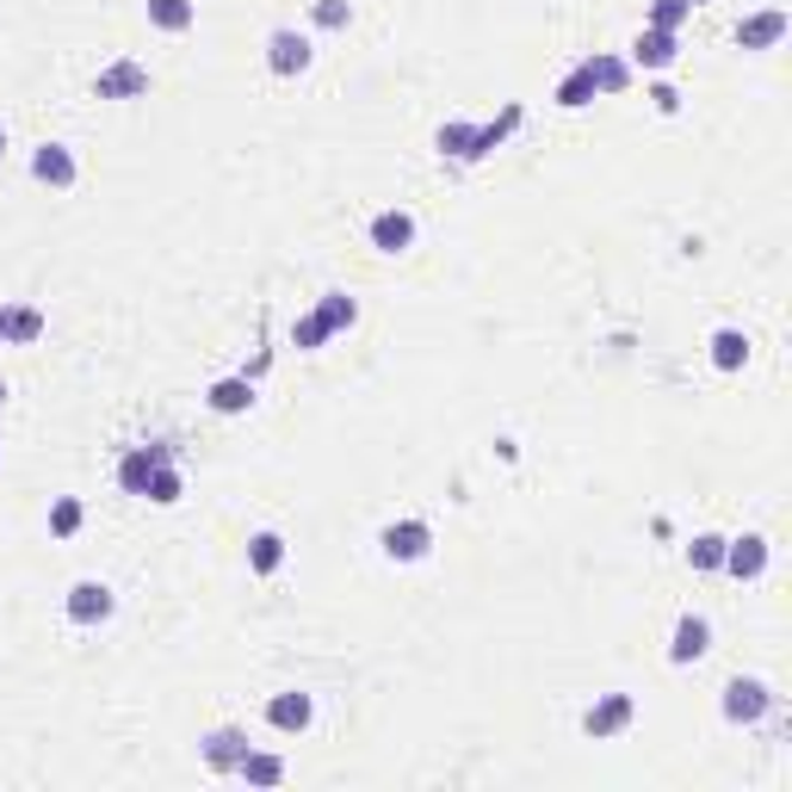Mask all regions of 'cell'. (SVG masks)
I'll list each match as a JSON object with an SVG mask.
<instances>
[{"mask_svg": "<svg viewBox=\"0 0 792 792\" xmlns=\"http://www.w3.org/2000/svg\"><path fill=\"white\" fill-rule=\"evenodd\" d=\"M378 545H384L391 564H421V557L433 552V527L428 520H391V527L378 533Z\"/></svg>", "mask_w": 792, "mask_h": 792, "instance_id": "obj_1", "label": "cell"}, {"mask_svg": "<svg viewBox=\"0 0 792 792\" xmlns=\"http://www.w3.org/2000/svg\"><path fill=\"white\" fill-rule=\"evenodd\" d=\"M168 465V446H131L118 459V483H124V496H149V477Z\"/></svg>", "mask_w": 792, "mask_h": 792, "instance_id": "obj_2", "label": "cell"}, {"mask_svg": "<svg viewBox=\"0 0 792 792\" xmlns=\"http://www.w3.org/2000/svg\"><path fill=\"white\" fill-rule=\"evenodd\" d=\"M112 607H118V595L105 582H75L69 588V620L75 625H105L112 620Z\"/></svg>", "mask_w": 792, "mask_h": 792, "instance_id": "obj_3", "label": "cell"}, {"mask_svg": "<svg viewBox=\"0 0 792 792\" xmlns=\"http://www.w3.org/2000/svg\"><path fill=\"white\" fill-rule=\"evenodd\" d=\"M768 706H774V693L761 688V681H743V675H737V681L724 688V719H731V724H756Z\"/></svg>", "mask_w": 792, "mask_h": 792, "instance_id": "obj_4", "label": "cell"}, {"mask_svg": "<svg viewBox=\"0 0 792 792\" xmlns=\"http://www.w3.org/2000/svg\"><path fill=\"white\" fill-rule=\"evenodd\" d=\"M267 69L285 75V81H292V75H304V69H310V37L273 32V37H267Z\"/></svg>", "mask_w": 792, "mask_h": 792, "instance_id": "obj_5", "label": "cell"}, {"mask_svg": "<svg viewBox=\"0 0 792 792\" xmlns=\"http://www.w3.org/2000/svg\"><path fill=\"white\" fill-rule=\"evenodd\" d=\"M724 569H731V576H743V582H756L761 569H768V539H761V533H743L737 545L724 539Z\"/></svg>", "mask_w": 792, "mask_h": 792, "instance_id": "obj_6", "label": "cell"}, {"mask_svg": "<svg viewBox=\"0 0 792 792\" xmlns=\"http://www.w3.org/2000/svg\"><path fill=\"white\" fill-rule=\"evenodd\" d=\"M632 712H637V700L632 693H607L601 706H588V737H620L625 724H632Z\"/></svg>", "mask_w": 792, "mask_h": 792, "instance_id": "obj_7", "label": "cell"}, {"mask_svg": "<svg viewBox=\"0 0 792 792\" xmlns=\"http://www.w3.org/2000/svg\"><path fill=\"white\" fill-rule=\"evenodd\" d=\"M93 93H100V100H137V93H149V69H143V63H112V69L93 81Z\"/></svg>", "mask_w": 792, "mask_h": 792, "instance_id": "obj_8", "label": "cell"}, {"mask_svg": "<svg viewBox=\"0 0 792 792\" xmlns=\"http://www.w3.org/2000/svg\"><path fill=\"white\" fill-rule=\"evenodd\" d=\"M205 761L217 768V774H236L241 761H248V731H236V724L211 731V737H205Z\"/></svg>", "mask_w": 792, "mask_h": 792, "instance_id": "obj_9", "label": "cell"}, {"mask_svg": "<svg viewBox=\"0 0 792 792\" xmlns=\"http://www.w3.org/2000/svg\"><path fill=\"white\" fill-rule=\"evenodd\" d=\"M409 241H415L409 211H378V217H372V248H378V254H403Z\"/></svg>", "mask_w": 792, "mask_h": 792, "instance_id": "obj_10", "label": "cell"}, {"mask_svg": "<svg viewBox=\"0 0 792 792\" xmlns=\"http://www.w3.org/2000/svg\"><path fill=\"white\" fill-rule=\"evenodd\" d=\"M310 719H316V706H310V693H279L273 706H267V724L273 731H310Z\"/></svg>", "mask_w": 792, "mask_h": 792, "instance_id": "obj_11", "label": "cell"}, {"mask_svg": "<svg viewBox=\"0 0 792 792\" xmlns=\"http://www.w3.org/2000/svg\"><path fill=\"white\" fill-rule=\"evenodd\" d=\"M706 650H712V625H706V620H693V613H688V620L675 625L669 663H700V656H706Z\"/></svg>", "mask_w": 792, "mask_h": 792, "instance_id": "obj_12", "label": "cell"}, {"mask_svg": "<svg viewBox=\"0 0 792 792\" xmlns=\"http://www.w3.org/2000/svg\"><path fill=\"white\" fill-rule=\"evenodd\" d=\"M780 37H787V13H780V7L737 25V44H743V50H768V44H780Z\"/></svg>", "mask_w": 792, "mask_h": 792, "instance_id": "obj_13", "label": "cell"}, {"mask_svg": "<svg viewBox=\"0 0 792 792\" xmlns=\"http://www.w3.org/2000/svg\"><path fill=\"white\" fill-rule=\"evenodd\" d=\"M675 56H681L675 32H656V25H650V32H644V37L632 44V63H637V69H669Z\"/></svg>", "mask_w": 792, "mask_h": 792, "instance_id": "obj_14", "label": "cell"}, {"mask_svg": "<svg viewBox=\"0 0 792 792\" xmlns=\"http://www.w3.org/2000/svg\"><path fill=\"white\" fill-rule=\"evenodd\" d=\"M32 173L44 180V186H75V156L63 149V143H44L32 156Z\"/></svg>", "mask_w": 792, "mask_h": 792, "instance_id": "obj_15", "label": "cell"}, {"mask_svg": "<svg viewBox=\"0 0 792 792\" xmlns=\"http://www.w3.org/2000/svg\"><path fill=\"white\" fill-rule=\"evenodd\" d=\"M37 335H44V310H32V304H19V310H0V341L32 347Z\"/></svg>", "mask_w": 792, "mask_h": 792, "instance_id": "obj_16", "label": "cell"}, {"mask_svg": "<svg viewBox=\"0 0 792 792\" xmlns=\"http://www.w3.org/2000/svg\"><path fill=\"white\" fill-rule=\"evenodd\" d=\"M595 93H601V81H595V69H588V63H576V69L564 75V87H557V105H564V112H576V105H588V100H595Z\"/></svg>", "mask_w": 792, "mask_h": 792, "instance_id": "obj_17", "label": "cell"}, {"mask_svg": "<svg viewBox=\"0 0 792 792\" xmlns=\"http://www.w3.org/2000/svg\"><path fill=\"white\" fill-rule=\"evenodd\" d=\"M433 143H440V156H452V161H477V124L452 118V124H440V137Z\"/></svg>", "mask_w": 792, "mask_h": 792, "instance_id": "obj_18", "label": "cell"}, {"mask_svg": "<svg viewBox=\"0 0 792 792\" xmlns=\"http://www.w3.org/2000/svg\"><path fill=\"white\" fill-rule=\"evenodd\" d=\"M743 360H749V335H743V328H719V335H712V365H719V372H737Z\"/></svg>", "mask_w": 792, "mask_h": 792, "instance_id": "obj_19", "label": "cell"}, {"mask_svg": "<svg viewBox=\"0 0 792 792\" xmlns=\"http://www.w3.org/2000/svg\"><path fill=\"white\" fill-rule=\"evenodd\" d=\"M279 564H285V539H279V533H254V539H248V569H254V576H273Z\"/></svg>", "mask_w": 792, "mask_h": 792, "instance_id": "obj_20", "label": "cell"}, {"mask_svg": "<svg viewBox=\"0 0 792 792\" xmlns=\"http://www.w3.org/2000/svg\"><path fill=\"white\" fill-rule=\"evenodd\" d=\"M192 19H199L192 0H149V25H156V32H186Z\"/></svg>", "mask_w": 792, "mask_h": 792, "instance_id": "obj_21", "label": "cell"}, {"mask_svg": "<svg viewBox=\"0 0 792 792\" xmlns=\"http://www.w3.org/2000/svg\"><path fill=\"white\" fill-rule=\"evenodd\" d=\"M248 403H254V384H248V378H224V384H211V409H217V415H241Z\"/></svg>", "mask_w": 792, "mask_h": 792, "instance_id": "obj_22", "label": "cell"}, {"mask_svg": "<svg viewBox=\"0 0 792 792\" xmlns=\"http://www.w3.org/2000/svg\"><path fill=\"white\" fill-rule=\"evenodd\" d=\"M353 316H360V304L347 292H328L323 310H316V323H323V335H335V328H353Z\"/></svg>", "mask_w": 792, "mask_h": 792, "instance_id": "obj_23", "label": "cell"}, {"mask_svg": "<svg viewBox=\"0 0 792 792\" xmlns=\"http://www.w3.org/2000/svg\"><path fill=\"white\" fill-rule=\"evenodd\" d=\"M236 774L248 780V787H279V780H285V761H279V756H254V749H248V761H241Z\"/></svg>", "mask_w": 792, "mask_h": 792, "instance_id": "obj_24", "label": "cell"}, {"mask_svg": "<svg viewBox=\"0 0 792 792\" xmlns=\"http://www.w3.org/2000/svg\"><path fill=\"white\" fill-rule=\"evenodd\" d=\"M180 489H186V483H180V471H173V459H168V465L149 477V496H143V501H156V508H173V501H180Z\"/></svg>", "mask_w": 792, "mask_h": 792, "instance_id": "obj_25", "label": "cell"}, {"mask_svg": "<svg viewBox=\"0 0 792 792\" xmlns=\"http://www.w3.org/2000/svg\"><path fill=\"white\" fill-rule=\"evenodd\" d=\"M688 564H693V569H724V539H719V533H700V539L688 545Z\"/></svg>", "mask_w": 792, "mask_h": 792, "instance_id": "obj_26", "label": "cell"}, {"mask_svg": "<svg viewBox=\"0 0 792 792\" xmlns=\"http://www.w3.org/2000/svg\"><path fill=\"white\" fill-rule=\"evenodd\" d=\"M50 533H56V539H75V533H81V501H75V496H63V501L50 508Z\"/></svg>", "mask_w": 792, "mask_h": 792, "instance_id": "obj_27", "label": "cell"}, {"mask_svg": "<svg viewBox=\"0 0 792 792\" xmlns=\"http://www.w3.org/2000/svg\"><path fill=\"white\" fill-rule=\"evenodd\" d=\"M693 13V0H656L650 7V25L656 32H681V19Z\"/></svg>", "mask_w": 792, "mask_h": 792, "instance_id": "obj_28", "label": "cell"}, {"mask_svg": "<svg viewBox=\"0 0 792 792\" xmlns=\"http://www.w3.org/2000/svg\"><path fill=\"white\" fill-rule=\"evenodd\" d=\"M347 19H353L347 0H316V25H323V32H347Z\"/></svg>", "mask_w": 792, "mask_h": 792, "instance_id": "obj_29", "label": "cell"}, {"mask_svg": "<svg viewBox=\"0 0 792 792\" xmlns=\"http://www.w3.org/2000/svg\"><path fill=\"white\" fill-rule=\"evenodd\" d=\"M588 69H595V81H601L607 93H620L625 87V63H613V56H588Z\"/></svg>", "mask_w": 792, "mask_h": 792, "instance_id": "obj_30", "label": "cell"}, {"mask_svg": "<svg viewBox=\"0 0 792 792\" xmlns=\"http://www.w3.org/2000/svg\"><path fill=\"white\" fill-rule=\"evenodd\" d=\"M328 335H323V323H316V316H304V323L292 328V347H323Z\"/></svg>", "mask_w": 792, "mask_h": 792, "instance_id": "obj_31", "label": "cell"}, {"mask_svg": "<svg viewBox=\"0 0 792 792\" xmlns=\"http://www.w3.org/2000/svg\"><path fill=\"white\" fill-rule=\"evenodd\" d=\"M650 100H656V112H681V93H675V87H650Z\"/></svg>", "mask_w": 792, "mask_h": 792, "instance_id": "obj_32", "label": "cell"}, {"mask_svg": "<svg viewBox=\"0 0 792 792\" xmlns=\"http://www.w3.org/2000/svg\"><path fill=\"white\" fill-rule=\"evenodd\" d=\"M0 156H7V131H0Z\"/></svg>", "mask_w": 792, "mask_h": 792, "instance_id": "obj_33", "label": "cell"}, {"mask_svg": "<svg viewBox=\"0 0 792 792\" xmlns=\"http://www.w3.org/2000/svg\"><path fill=\"white\" fill-rule=\"evenodd\" d=\"M0 403H7V384H0Z\"/></svg>", "mask_w": 792, "mask_h": 792, "instance_id": "obj_34", "label": "cell"}, {"mask_svg": "<svg viewBox=\"0 0 792 792\" xmlns=\"http://www.w3.org/2000/svg\"><path fill=\"white\" fill-rule=\"evenodd\" d=\"M693 7H700V0H693Z\"/></svg>", "mask_w": 792, "mask_h": 792, "instance_id": "obj_35", "label": "cell"}]
</instances>
